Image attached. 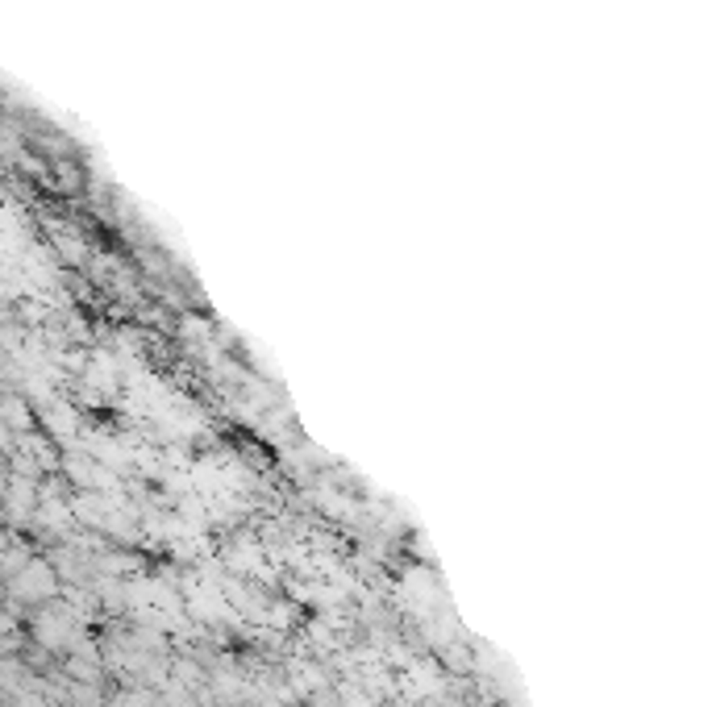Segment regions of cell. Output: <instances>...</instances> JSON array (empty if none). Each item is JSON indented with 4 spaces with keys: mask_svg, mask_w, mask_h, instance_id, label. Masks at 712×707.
<instances>
[{
    "mask_svg": "<svg viewBox=\"0 0 712 707\" xmlns=\"http://www.w3.org/2000/svg\"><path fill=\"white\" fill-rule=\"evenodd\" d=\"M13 595H17L21 603H38V600H46V595H55V570H50L46 562H25V566L17 570V579H13Z\"/></svg>",
    "mask_w": 712,
    "mask_h": 707,
    "instance_id": "obj_1",
    "label": "cell"
},
{
    "mask_svg": "<svg viewBox=\"0 0 712 707\" xmlns=\"http://www.w3.org/2000/svg\"><path fill=\"white\" fill-rule=\"evenodd\" d=\"M75 632V620H71V612H63V608H55V612H42L38 616V641L42 645H63V641Z\"/></svg>",
    "mask_w": 712,
    "mask_h": 707,
    "instance_id": "obj_2",
    "label": "cell"
}]
</instances>
